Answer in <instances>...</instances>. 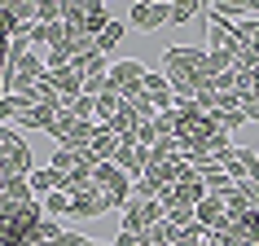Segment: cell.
<instances>
[{
	"instance_id": "6da1fadb",
	"label": "cell",
	"mask_w": 259,
	"mask_h": 246,
	"mask_svg": "<svg viewBox=\"0 0 259 246\" xmlns=\"http://www.w3.org/2000/svg\"><path fill=\"white\" fill-rule=\"evenodd\" d=\"M0 172L5 176H31L35 167H31V150H27V141L18 137L14 128L0 137Z\"/></svg>"
},
{
	"instance_id": "7a4b0ae2",
	"label": "cell",
	"mask_w": 259,
	"mask_h": 246,
	"mask_svg": "<svg viewBox=\"0 0 259 246\" xmlns=\"http://www.w3.org/2000/svg\"><path fill=\"white\" fill-rule=\"evenodd\" d=\"M110 88L123 97V101H137L141 88H145V66L123 57V62H110Z\"/></svg>"
},
{
	"instance_id": "3957f363",
	"label": "cell",
	"mask_w": 259,
	"mask_h": 246,
	"mask_svg": "<svg viewBox=\"0 0 259 246\" xmlns=\"http://www.w3.org/2000/svg\"><path fill=\"white\" fill-rule=\"evenodd\" d=\"M93 180L101 185V193H106V207H127L132 202V180L123 176L114 163H97Z\"/></svg>"
},
{
	"instance_id": "277c9868",
	"label": "cell",
	"mask_w": 259,
	"mask_h": 246,
	"mask_svg": "<svg viewBox=\"0 0 259 246\" xmlns=\"http://www.w3.org/2000/svg\"><path fill=\"white\" fill-rule=\"evenodd\" d=\"M158 220H167V207L163 202H137V198H132V202L123 207V233H145L150 229V224H158Z\"/></svg>"
},
{
	"instance_id": "5b68a950",
	"label": "cell",
	"mask_w": 259,
	"mask_h": 246,
	"mask_svg": "<svg viewBox=\"0 0 259 246\" xmlns=\"http://www.w3.org/2000/svg\"><path fill=\"white\" fill-rule=\"evenodd\" d=\"M132 27L137 31H158L171 22V5H163V0H141V5H132Z\"/></svg>"
},
{
	"instance_id": "8992f818",
	"label": "cell",
	"mask_w": 259,
	"mask_h": 246,
	"mask_svg": "<svg viewBox=\"0 0 259 246\" xmlns=\"http://www.w3.org/2000/svg\"><path fill=\"white\" fill-rule=\"evenodd\" d=\"M53 75V84H57V93H62V101H75V97H83V70L70 62V66H62V70H49Z\"/></svg>"
},
{
	"instance_id": "52a82bcc",
	"label": "cell",
	"mask_w": 259,
	"mask_h": 246,
	"mask_svg": "<svg viewBox=\"0 0 259 246\" xmlns=\"http://www.w3.org/2000/svg\"><path fill=\"white\" fill-rule=\"evenodd\" d=\"M66 106H35V110H27L22 119H18V128H27V132H53V123H57V114H62Z\"/></svg>"
},
{
	"instance_id": "ba28073f",
	"label": "cell",
	"mask_w": 259,
	"mask_h": 246,
	"mask_svg": "<svg viewBox=\"0 0 259 246\" xmlns=\"http://www.w3.org/2000/svg\"><path fill=\"white\" fill-rule=\"evenodd\" d=\"M106 128H110V132H114L119 141L137 137V128H141V114H137V106H132V101H123V106H119V114H114V119H110Z\"/></svg>"
},
{
	"instance_id": "9c48e42d",
	"label": "cell",
	"mask_w": 259,
	"mask_h": 246,
	"mask_svg": "<svg viewBox=\"0 0 259 246\" xmlns=\"http://www.w3.org/2000/svg\"><path fill=\"white\" fill-rule=\"evenodd\" d=\"M88 150L97 154V163H114V154H119V137L110 132L106 123H97V132H93V145Z\"/></svg>"
},
{
	"instance_id": "30bf717a",
	"label": "cell",
	"mask_w": 259,
	"mask_h": 246,
	"mask_svg": "<svg viewBox=\"0 0 259 246\" xmlns=\"http://www.w3.org/2000/svg\"><path fill=\"white\" fill-rule=\"evenodd\" d=\"M27 180H31V193H35L40 202L49 198V193H57L62 185H66V176H62V172H53V167H44V172H31Z\"/></svg>"
},
{
	"instance_id": "8fae6325",
	"label": "cell",
	"mask_w": 259,
	"mask_h": 246,
	"mask_svg": "<svg viewBox=\"0 0 259 246\" xmlns=\"http://www.w3.org/2000/svg\"><path fill=\"white\" fill-rule=\"evenodd\" d=\"M110 22H114V18H110V9L93 0V5L83 9V27H79V31H83V35H101V31H106Z\"/></svg>"
},
{
	"instance_id": "7c38bea8",
	"label": "cell",
	"mask_w": 259,
	"mask_h": 246,
	"mask_svg": "<svg viewBox=\"0 0 259 246\" xmlns=\"http://www.w3.org/2000/svg\"><path fill=\"white\" fill-rule=\"evenodd\" d=\"M93 132H97V123L75 119V128H70L66 137H62V150H88V145H93Z\"/></svg>"
},
{
	"instance_id": "4fadbf2b",
	"label": "cell",
	"mask_w": 259,
	"mask_h": 246,
	"mask_svg": "<svg viewBox=\"0 0 259 246\" xmlns=\"http://www.w3.org/2000/svg\"><path fill=\"white\" fill-rule=\"evenodd\" d=\"M114 167H119L123 176H145V167H141V154L132 150V145H119V154H114Z\"/></svg>"
},
{
	"instance_id": "5bb4252c",
	"label": "cell",
	"mask_w": 259,
	"mask_h": 246,
	"mask_svg": "<svg viewBox=\"0 0 259 246\" xmlns=\"http://www.w3.org/2000/svg\"><path fill=\"white\" fill-rule=\"evenodd\" d=\"M171 237H176V229L167 220H158V224H150V229L141 233V246H171Z\"/></svg>"
},
{
	"instance_id": "9a60e30c",
	"label": "cell",
	"mask_w": 259,
	"mask_h": 246,
	"mask_svg": "<svg viewBox=\"0 0 259 246\" xmlns=\"http://www.w3.org/2000/svg\"><path fill=\"white\" fill-rule=\"evenodd\" d=\"M233 44H242V49H259V18H246L233 27Z\"/></svg>"
},
{
	"instance_id": "2e32d148",
	"label": "cell",
	"mask_w": 259,
	"mask_h": 246,
	"mask_svg": "<svg viewBox=\"0 0 259 246\" xmlns=\"http://www.w3.org/2000/svg\"><path fill=\"white\" fill-rule=\"evenodd\" d=\"M119 106H123V97L114 93V88H106V93L97 97V119H101V123H110L114 114H119Z\"/></svg>"
},
{
	"instance_id": "e0dca14e",
	"label": "cell",
	"mask_w": 259,
	"mask_h": 246,
	"mask_svg": "<svg viewBox=\"0 0 259 246\" xmlns=\"http://www.w3.org/2000/svg\"><path fill=\"white\" fill-rule=\"evenodd\" d=\"M132 198H137V202H158V198H163V185L150 180V176H141L137 185H132Z\"/></svg>"
},
{
	"instance_id": "ac0fdd59",
	"label": "cell",
	"mask_w": 259,
	"mask_h": 246,
	"mask_svg": "<svg viewBox=\"0 0 259 246\" xmlns=\"http://www.w3.org/2000/svg\"><path fill=\"white\" fill-rule=\"evenodd\" d=\"M123 35H127V27H123V22H110V27L97 35V53H106V57H110V49H114Z\"/></svg>"
},
{
	"instance_id": "d6986e66",
	"label": "cell",
	"mask_w": 259,
	"mask_h": 246,
	"mask_svg": "<svg viewBox=\"0 0 259 246\" xmlns=\"http://www.w3.org/2000/svg\"><path fill=\"white\" fill-rule=\"evenodd\" d=\"M167 224H171V229H189V224H198V207H171V211H167Z\"/></svg>"
},
{
	"instance_id": "ffe728a7",
	"label": "cell",
	"mask_w": 259,
	"mask_h": 246,
	"mask_svg": "<svg viewBox=\"0 0 259 246\" xmlns=\"http://www.w3.org/2000/svg\"><path fill=\"white\" fill-rule=\"evenodd\" d=\"M211 123H215L220 137H233V132L246 123V114H242V110H233V114H211Z\"/></svg>"
},
{
	"instance_id": "44dd1931",
	"label": "cell",
	"mask_w": 259,
	"mask_h": 246,
	"mask_svg": "<svg viewBox=\"0 0 259 246\" xmlns=\"http://www.w3.org/2000/svg\"><path fill=\"white\" fill-rule=\"evenodd\" d=\"M75 62V49H70V40L66 44H57V49H49V57H44V66L49 70H62V66H70Z\"/></svg>"
},
{
	"instance_id": "7402d4cb",
	"label": "cell",
	"mask_w": 259,
	"mask_h": 246,
	"mask_svg": "<svg viewBox=\"0 0 259 246\" xmlns=\"http://www.w3.org/2000/svg\"><path fill=\"white\" fill-rule=\"evenodd\" d=\"M66 106H70V114H75V119H83V123L97 119V97H75V101H66Z\"/></svg>"
},
{
	"instance_id": "603a6c76",
	"label": "cell",
	"mask_w": 259,
	"mask_h": 246,
	"mask_svg": "<svg viewBox=\"0 0 259 246\" xmlns=\"http://www.w3.org/2000/svg\"><path fill=\"white\" fill-rule=\"evenodd\" d=\"M18 31H22V22H18L14 5H0V35H5V40H14Z\"/></svg>"
},
{
	"instance_id": "cb8c5ba5",
	"label": "cell",
	"mask_w": 259,
	"mask_h": 246,
	"mask_svg": "<svg viewBox=\"0 0 259 246\" xmlns=\"http://www.w3.org/2000/svg\"><path fill=\"white\" fill-rule=\"evenodd\" d=\"M44 211H49V216H70V193L66 189L49 193V198H44Z\"/></svg>"
},
{
	"instance_id": "d4e9b609",
	"label": "cell",
	"mask_w": 259,
	"mask_h": 246,
	"mask_svg": "<svg viewBox=\"0 0 259 246\" xmlns=\"http://www.w3.org/2000/svg\"><path fill=\"white\" fill-rule=\"evenodd\" d=\"M233 154H237V145H233L229 137H215V141H211V163H220V167H224V163L233 158Z\"/></svg>"
},
{
	"instance_id": "484cf974",
	"label": "cell",
	"mask_w": 259,
	"mask_h": 246,
	"mask_svg": "<svg viewBox=\"0 0 259 246\" xmlns=\"http://www.w3.org/2000/svg\"><path fill=\"white\" fill-rule=\"evenodd\" d=\"M193 14H202V5H193V0H180V5H171V22H176V27H180V22H189Z\"/></svg>"
},
{
	"instance_id": "4316f807",
	"label": "cell",
	"mask_w": 259,
	"mask_h": 246,
	"mask_svg": "<svg viewBox=\"0 0 259 246\" xmlns=\"http://www.w3.org/2000/svg\"><path fill=\"white\" fill-rule=\"evenodd\" d=\"M49 167H53V172H62V176H70V172H75V150H57Z\"/></svg>"
},
{
	"instance_id": "83f0119b",
	"label": "cell",
	"mask_w": 259,
	"mask_h": 246,
	"mask_svg": "<svg viewBox=\"0 0 259 246\" xmlns=\"http://www.w3.org/2000/svg\"><path fill=\"white\" fill-rule=\"evenodd\" d=\"M110 88V75H88L83 79V97H101Z\"/></svg>"
},
{
	"instance_id": "f1b7e54d",
	"label": "cell",
	"mask_w": 259,
	"mask_h": 246,
	"mask_svg": "<svg viewBox=\"0 0 259 246\" xmlns=\"http://www.w3.org/2000/svg\"><path fill=\"white\" fill-rule=\"evenodd\" d=\"M40 22H62V5L57 0H40Z\"/></svg>"
},
{
	"instance_id": "f546056e",
	"label": "cell",
	"mask_w": 259,
	"mask_h": 246,
	"mask_svg": "<svg viewBox=\"0 0 259 246\" xmlns=\"http://www.w3.org/2000/svg\"><path fill=\"white\" fill-rule=\"evenodd\" d=\"M114 246H141V237H137V233H114Z\"/></svg>"
},
{
	"instance_id": "4dcf8cb0",
	"label": "cell",
	"mask_w": 259,
	"mask_h": 246,
	"mask_svg": "<svg viewBox=\"0 0 259 246\" xmlns=\"http://www.w3.org/2000/svg\"><path fill=\"white\" fill-rule=\"evenodd\" d=\"M242 114H246L250 123H259V97H255V101H246V106H242Z\"/></svg>"
},
{
	"instance_id": "1f68e13d",
	"label": "cell",
	"mask_w": 259,
	"mask_h": 246,
	"mask_svg": "<svg viewBox=\"0 0 259 246\" xmlns=\"http://www.w3.org/2000/svg\"><path fill=\"white\" fill-rule=\"evenodd\" d=\"M250 79H255V97H259V66H255V75H250Z\"/></svg>"
},
{
	"instance_id": "d6a6232c",
	"label": "cell",
	"mask_w": 259,
	"mask_h": 246,
	"mask_svg": "<svg viewBox=\"0 0 259 246\" xmlns=\"http://www.w3.org/2000/svg\"><path fill=\"white\" fill-rule=\"evenodd\" d=\"M97 246H106V242H97Z\"/></svg>"
},
{
	"instance_id": "836d02e7",
	"label": "cell",
	"mask_w": 259,
	"mask_h": 246,
	"mask_svg": "<svg viewBox=\"0 0 259 246\" xmlns=\"http://www.w3.org/2000/svg\"><path fill=\"white\" fill-rule=\"evenodd\" d=\"M250 246H259V242H250Z\"/></svg>"
},
{
	"instance_id": "e575fe53",
	"label": "cell",
	"mask_w": 259,
	"mask_h": 246,
	"mask_svg": "<svg viewBox=\"0 0 259 246\" xmlns=\"http://www.w3.org/2000/svg\"><path fill=\"white\" fill-rule=\"evenodd\" d=\"M255 53H259V49H255Z\"/></svg>"
}]
</instances>
